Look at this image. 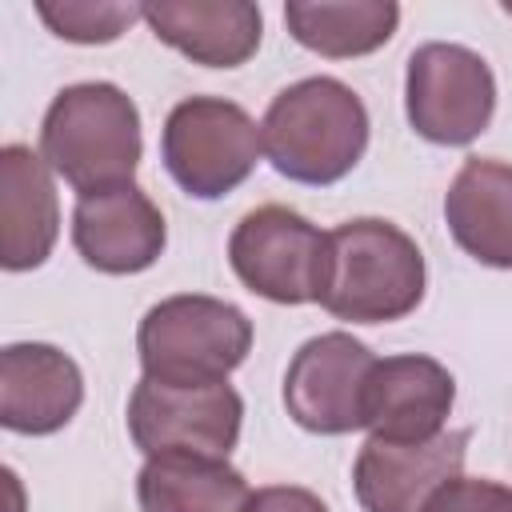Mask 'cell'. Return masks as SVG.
I'll return each instance as SVG.
<instances>
[{"mask_svg":"<svg viewBox=\"0 0 512 512\" xmlns=\"http://www.w3.org/2000/svg\"><path fill=\"white\" fill-rule=\"evenodd\" d=\"M152 36L192 64L240 68L260 48V8L248 0H156L144 4Z\"/></svg>","mask_w":512,"mask_h":512,"instance_id":"obj_15","label":"cell"},{"mask_svg":"<svg viewBox=\"0 0 512 512\" xmlns=\"http://www.w3.org/2000/svg\"><path fill=\"white\" fill-rule=\"evenodd\" d=\"M252 348V320L216 296H168L136 328V352L148 380L224 384Z\"/></svg>","mask_w":512,"mask_h":512,"instance_id":"obj_4","label":"cell"},{"mask_svg":"<svg viewBox=\"0 0 512 512\" xmlns=\"http://www.w3.org/2000/svg\"><path fill=\"white\" fill-rule=\"evenodd\" d=\"M264 152L260 124L232 100L188 96L160 132V160L168 176L196 200H220L236 192Z\"/></svg>","mask_w":512,"mask_h":512,"instance_id":"obj_5","label":"cell"},{"mask_svg":"<svg viewBox=\"0 0 512 512\" xmlns=\"http://www.w3.org/2000/svg\"><path fill=\"white\" fill-rule=\"evenodd\" d=\"M468 428H444L424 444L372 440L352 464V488L364 512H424L428 500L460 476Z\"/></svg>","mask_w":512,"mask_h":512,"instance_id":"obj_10","label":"cell"},{"mask_svg":"<svg viewBox=\"0 0 512 512\" xmlns=\"http://www.w3.org/2000/svg\"><path fill=\"white\" fill-rule=\"evenodd\" d=\"M424 300V256L416 240L380 216H356L328 232V280L320 304L336 320L388 324Z\"/></svg>","mask_w":512,"mask_h":512,"instance_id":"obj_3","label":"cell"},{"mask_svg":"<svg viewBox=\"0 0 512 512\" xmlns=\"http://www.w3.org/2000/svg\"><path fill=\"white\" fill-rule=\"evenodd\" d=\"M240 284L272 304H320L328 280V232L284 204L252 208L228 236Z\"/></svg>","mask_w":512,"mask_h":512,"instance_id":"obj_6","label":"cell"},{"mask_svg":"<svg viewBox=\"0 0 512 512\" xmlns=\"http://www.w3.org/2000/svg\"><path fill=\"white\" fill-rule=\"evenodd\" d=\"M248 512H328V504L308 492V488H296V484H268V488H256L252 500H248Z\"/></svg>","mask_w":512,"mask_h":512,"instance_id":"obj_21","label":"cell"},{"mask_svg":"<svg viewBox=\"0 0 512 512\" xmlns=\"http://www.w3.org/2000/svg\"><path fill=\"white\" fill-rule=\"evenodd\" d=\"M84 404V376L52 344H8L0 352V424L20 436L60 432Z\"/></svg>","mask_w":512,"mask_h":512,"instance_id":"obj_13","label":"cell"},{"mask_svg":"<svg viewBox=\"0 0 512 512\" xmlns=\"http://www.w3.org/2000/svg\"><path fill=\"white\" fill-rule=\"evenodd\" d=\"M376 356L352 332H320L296 348L284 372L288 416L316 436L364 428V384Z\"/></svg>","mask_w":512,"mask_h":512,"instance_id":"obj_9","label":"cell"},{"mask_svg":"<svg viewBox=\"0 0 512 512\" xmlns=\"http://www.w3.org/2000/svg\"><path fill=\"white\" fill-rule=\"evenodd\" d=\"M452 400L456 380L440 360L420 352L384 356L364 384V428L372 440L424 444L444 432Z\"/></svg>","mask_w":512,"mask_h":512,"instance_id":"obj_11","label":"cell"},{"mask_svg":"<svg viewBox=\"0 0 512 512\" xmlns=\"http://www.w3.org/2000/svg\"><path fill=\"white\" fill-rule=\"evenodd\" d=\"M244 400L224 384L140 380L128 396V436L144 456H220L240 440Z\"/></svg>","mask_w":512,"mask_h":512,"instance_id":"obj_8","label":"cell"},{"mask_svg":"<svg viewBox=\"0 0 512 512\" xmlns=\"http://www.w3.org/2000/svg\"><path fill=\"white\" fill-rule=\"evenodd\" d=\"M60 236V200L52 168L24 144L0 148V264L8 272L40 268Z\"/></svg>","mask_w":512,"mask_h":512,"instance_id":"obj_14","label":"cell"},{"mask_svg":"<svg viewBox=\"0 0 512 512\" xmlns=\"http://www.w3.org/2000/svg\"><path fill=\"white\" fill-rule=\"evenodd\" d=\"M164 216L148 192L136 184L76 196L72 208V244L80 260L108 276H132L160 260L164 252Z\"/></svg>","mask_w":512,"mask_h":512,"instance_id":"obj_12","label":"cell"},{"mask_svg":"<svg viewBox=\"0 0 512 512\" xmlns=\"http://www.w3.org/2000/svg\"><path fill=\"white\" fill-rule=\"evenodd\" d=\"M284 24L308 52L348 60L384 48L400 24V8L392 0H292Z\"/></svg>","mask_w":512,"mask_h":512,"instance_id":"obj_18","label":"cell"},{"mask_svg":"<svg viewBox=\"0 0 512 512\" xmlns=\"http://www.w3.org/2000/svg\"><path fill=\"white\" fill-rule=\"evenodd\" d=\"M424 512H512V488L496 480L456 476L428 500Z\"/></svg>","mask_w":512,"mask_h":512,"instance_id":"obj_20","label":"cell"},{"mask_svg":"<svg viewBox=\"0 0 512 512\" xmlns=\"http://www.w3.org/2000/svg\"><path fill=\"white\" fill-rule=\"evenodd\" d=\"M40 156L76 196L124 188L140 164V112L108 80H84L56 92L40 124Z\"/></svg>","mask_w":512,"mask_h":512,"instance_id":"obj_2","label":"cell"},{"mask_svg":"<svg viewBox=\"0 0 512 512\" xmlns=\"http://www.w3.org/2000/svg\"><path fill=\"white\" fill-rule=\"evenodd\" d=\"M452 240L488 268H512V164L464 160L444 196Z\"/></svg>","mask_w":512,"mask_h":512,"instance_id":"obj_16","label":"cell"},{"mask_svg":"<svg viewBox=\"0 0 512 512\" xmlns=\"http://www.w3.org/2000/svg\"><path fill=\"white\" fill-rule=\"evenodd\" d=\"M404 112L416 136L444 148L472 144L496 112V80L480 52L464 44H420L408 56Z\"/></svg>","mask_w":512,"mask_h":512,"instance_id":"obj_7","label":"cell"},{"mask_svg":"<svg viewBox=\"0 0 512 512\" xmlns=\"http://www.w3.org/2000/svg\"><path fill=\"white\" fill-rule=\"evenodd\" d=\"M40 20L72 44H112L128 32L132 20H144V4H112V0H64V4H36Z\"/></svg>","mask_w":512,"mask_h":512,"instance_id":"obj_19","label":"cell"},{"mask_svg":"<svg viewBox=\"0 0 512 512\" xmlns=\"http://www.w3.org/2000/svg\"><path fill=\"white\" fill-rule=\"evenodd\" d=\"M504 12H512V4H504Z\"/></svg>","mask_w":512,"mask_h":512,"instance_id":"obj_22","label":"cell"},{"mask_svg":"<svg viewBox=\"0 0 512 512\" xmlns=\"http://www.w3.org/2000/svg\"><path fill=\"white\" fill-rule=\"evenodd\" d=\"M140 512H248V480L220 456H148L136 476Z\"/></svg>","mask_w":512,"mask_h":512,"instance_id":"obj_17","label":"cell"},{"mask_svg":"<svg viewBox=\"0 0 512 512\" xmlns=\"http://www.w3.org/2000/svg\"><path fill=\"white\" fill-rule=\"evenodd\" d=\"M260 140L268 164L296 184L344 180L368 148V108L336 76H308L272 96Z\"/></svg>","mask_w":512,"mask_h":512,"instance_id":"obj_1","label":"cell"}]
</instances>
